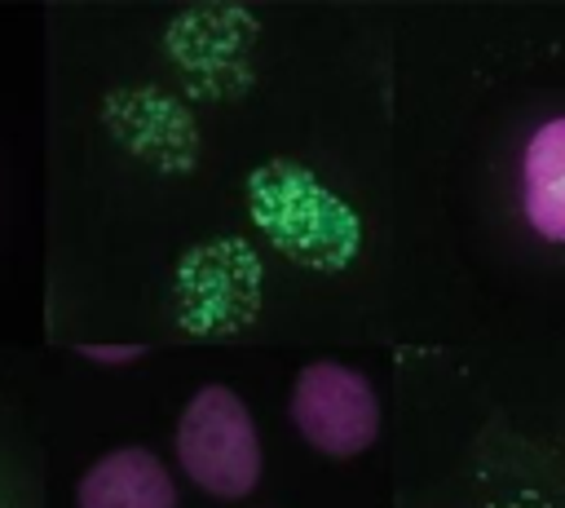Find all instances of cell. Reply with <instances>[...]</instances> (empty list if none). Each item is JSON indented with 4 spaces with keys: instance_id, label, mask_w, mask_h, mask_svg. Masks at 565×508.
<instances>
[{
    "instance_id": "52a82bcc",
    "label": "cell",
    "mask_w": 565,
    "mask_h": 508,
    "mask_svg": "<svg viewBox=\"0 0 565 508\" xmlns=\"http://www.w3.org/2000/svg\"><path fill=\"white\" fill-rule=\"evenodd\" d=\"M79 353H84L88 362H110V367H119V362H137L146 349H141V345H79Z\"/></svg>"
},
{
    "instance_id": "8992f818",
    "label": "cell",
    "mask_w": 565,
    "mask_h": 508,
    "mask_svg": "<svg viewBox=\"0 0 565 508\" xmlns=\"http://www.w3.org/2000/svg\"><path fill=\"white\" fill-rule=\"evenodd\" d=\"M238 243H207V256H212V269H216V283H225V269L238 261ZM243 322V314L225 300V287H216V300H212V318H207V331H230V327H238Z\"/></svg>"
},
{
    "instance_id": "6da1fadb",
    "label": "cell",
    "mask_w": 565,
    "mask_h": 508,
    "mask_svg": "<svg viewBox=\"0 0 565 508\" xmlns=\"http://www.w3.org/2000/svg\"><path fill=\"white\" fill-rule=\"evenodd\" d=\"M247 199L265 239L282 247L291 261L313 269H340L358 256L362 230L353 208L335 190H327L309 168L282 159L265 163L252 177Z\"/></svg>"
},
{
    "instance_id": "7a4b0ae2",
    "label": "cell",
    "mask_w": 565,
    "mask_h": 508,
    "mask_svg": "<svg viewBox=\"0 0 565 508\" xmlns=\"http://www.w3.org/2000/svg\"><path fill=\"white\" fill-rule=\"evenodd\" d=\"M177 464L212 499H243L260 481V437L247 402L225 384H203L177 415Z\"/></svg>"
},
{
    "instance_id": "3957f363",
    "label": "cell",
    "mask_w": 565,
    "mask_h": 508,
    "mask_svg": "<svg viewBox=\"0 0 565 508\" xmlns=\"http://www.w3.org/2000/svg\"><path fill=\"white\" fill-rule=\"evenodd\" d=\"M291 424L327 459H353L380 437V398L349 362H305L291 384Z\"/></svg>"
},
{
    "instance_id": "277c9868",
    "label": "cell",
    "mask_w": 565,
    "mask_h": 508,
    "mask_svg": "<svg viewBox=\"0 0 565 508\" xmlns=\"http://www.w3.org/2000/svg\"><path fill=\"white\" fill-rule=\"evenodd\" d=\"M75 508H177V481L154 451L119 446L79 473Z\"/></svg>"
},
{
    "instance_id": "5b68a950",
    "label": "cell",
    "mask_w": 565,
    "mask_h": 508,
    "mask_svg": "<svg viewBox=\"0 0 565 508\" xmlns=\"http://www.w3.org/2000/svg\"><path fill=\"white\" fill-rule=\"evenodd\" d=\"M521 216L543 239L565 247V115H547L521 146Z\"/></svg>"
}]
</instances>
